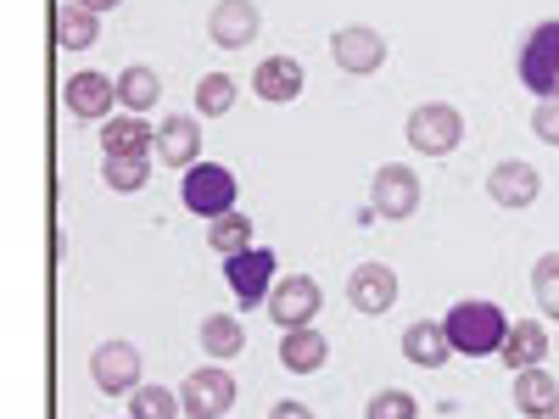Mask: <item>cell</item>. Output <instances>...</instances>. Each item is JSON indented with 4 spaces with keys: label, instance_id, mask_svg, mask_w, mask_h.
<instances>
[{
    "label": "cell",
    "instance_id": "1",
    "mask_svg": "<svg viewBox=\"0 0 559 419\" xmlns=\"http://www.w3.org/2000/svg\"><path fill=\"white\" fill-rule=\"evenodd\" d=\"M442 331H448L453 352H464V358H487V352H503L509 331H515V319H509L498 302L471 297V302H453V308H448Z\"/></svg>",
    "mask_w": 559,
    "mask_h": 419
},
{
    "label": "cell",
    "instance_id": "2",
    "mask_svg": "<svg viewBox=\"0 0 559 419\" xmlns=\"http://www.w3.org/2000/svg\"><path fill=\"white\" fill-rule=\"evenodd\" d=\"M521 84L537 101H559V17H543L526 39H521Z\"/></svg>",
    "mask_w": 559,
    "mask_h": 419
},
{
    "label": "cell",
    "instance_id": "3",
    "mask_svg": "<svg viewBox=\"0 0 559 419\" xmlns=\"http://www.w3.org/2000/svg\"><path fill=\"white\" fill-rule=\"evenodd\" d=\"M179 202L191 207L197 218H224V213H236V173H229L224 163H197V168H185L179 179Z\"/></svg>",
    "mask_w": 559,
    "mask_h": 419
},
{
    "label": "cell",
    "instance_id": "4",
    "mask_svg": "<svg viewBox=\"0 0 559 419\" xmlns=\"http://www.w3.org/2000/svg\"><path fill=\"white\" fill-rule=\"evenodd\" d=\"M459 140H464V112H459V107L426 101V107L408 112V146H414V152L448 157V152H459Z\"/></svg>",
    "mask_w": 559,
    "mask_h": 419
},
{
    "label": "cell",
    "instance_id": "5",
    "mask_svg": "<svg viewBox=\"0 0 559 419\" xmlns=\"http://www.w3.org/2000/svg\"><path fill=\"white\" fill-rule=\"evenodd\" d=\"M179 403H185V419H224L236 408V375H224V363H202L185 375Z\"/></svg>",
    "mask_w": 559,
    "mask_h": 419
},
{
    "label": "cell",
    "instance_id": "6",
    "mask_svg": "<svg viewBox=\"0 0 559 419\" xmlns=\"http://www.w3.org/2000/svg\"><path fill=\"white\" fill-rule=\"evenodd\" d=\"M90 381L102 397H134L140 392V347L134 342H102L90 352Z\"/></svg>",
    "mask_w": 559,
    "mask_h": 419
},
{
    "label": "cell",
    "instance_id": "7",
    "mask_svg": "<svg viewBox=\"0 0 559 419\" xmlns=\"http://www.w3.org/2000/svg\"><path fill=\"white\" fill-rule=\"evenodd\" d=\"M274 252L269 247H252V252H241V258H224V286L236 291V302L241 308H263L269 302V291L280 286L274 279Z\"/></svg>",
    "mask_w": 559,
    "mask_h": 419
},
{
    "label": "cell",
    "instance_id": "8",
    "mask_svg": "<svg viewBox=\"0 0 559 419\" xmlns=\"http://www.w3.org/2000/svg\"><path fill=\"white\" fill-rule=\"evenodd\" d=\"M369 207H376V218H392V224L414 218L419 213V173L403 163L376 168V179H369Z\"/></svg>",
    "mask_w": 559,
    "mask_h": 419
},
{
    "label": "cell",
    "instance_id": "9",
    "mask_svg": "<svg viewBox=\"0 0 559 419\" xmlns=\"http://www.w3.org/2000/svg\"><path fill=\"white\" fill-rule=\"evenodd\" d=\"M319 302H324V291H319L313 274H286V279L269 291L263 308H269V319L280 324V331H302V324H313Z\"/></svg>",
    "mask_w": 559,
    "mask_h": 419
},
{
    "label": "cell",
    "instance_id": "10",
    "mask_svg": "<svg viewBox=\"0 0 559 419\" xmlns=\"http://www.w3.org/2000/svg\"><path fill=\"white\" fill-rule=\"evenodd\" d=\"M62 107H68L73 118H84V123L118 118V112H112V107H118V79H107V73H96V68L73 73V79L62 84Z\"/></svg>",
    "mask_w": 559,
    "mask_h": 419
},
{
    "label": "cell",
    "instance_id": "11",
    "mask_svg": "<svg viewBox=\"0 0 559 419\" xmlns=\"http://www.w3.org/2000/svg\"><path fill=\"white\" fill-rule=\"evenodd\" d=\"M258 28H263L258 0H218V7L207 12V39L218 45V51H247V45L258 39Z\"/></svg>",
    "mask_w": 559,
    "mask_h": 419
},
{
    "label": "cell",
    "instance_id": "12",
    "mask_svg": "<svg viewBox=\"0 0 559 419\" xmlns=\"http://www.w3.org/2000/svg\"><path fill=\"white\" fill-rule=\"evenodd\" d=\"M331 57H336L342 73L364 79V73H376L386 62V39H381V28H369V23H347V28L331 34Z\"/></svg>",
    "mask_w": 559,
    "mask_h": 419
},
{
    "label": "cell",
    "instance_id": "13",
    "mask_svg": "<svg viewBox=\"0 0 559 419\" xmlns=\"http://www.w3.org/2000/svg\"><path fill=\"white\" fill-rule=\"evenodd\" d=\"M397 291H403V286H397V268H386V263H358L353 279H347V302H353L364 319L392 313Z\"/></svg>",
    "mask_w": 559,
    "mask_h": 419
},
{
    "label": "cell",
    "instance_id": "14",
    "mask_svg": "<svg viewBox=\"0 0 559 419\" xmlns=\"http://www.w3.org/2000/svg\"><path fill=\"white\" fill-rule=\"evenodd\" d=\"M487 196H492L498 207H509V213H521V207H532V202L543 196V179H537L532 163L509 157V163H498V168L487 173Z\"/></svg>",
    "mask_w": 559,
    "mask_h": 419
},
{
    "label": "cell",
    "instance_id": "15",
    "mask_svg": "<svg viewBox=\"0 0 559 419\" xmlns=\"http://www.w3.org/2000/svg\"><path fill=\"white\" fill-rule=\"evenodd\" d=\"M302 84H308V73H302L297 57H269V62L252 68V89H258V101H269V107H292L302 96Z\"/></svg>",
    "mask_w": 559,
    "mask_h": 419
},
{
    "label": "cell",
    "instance_id": "16",
    "mask_svg": "<svg viewBox=\"0 0 559 419\" xmlns=\"http://www.w3.org/2000/svg\"><path fill=\"white\" fill-rule=\"evenodd\" d=\"M102 152L107 157H152L157 152V129L140 112H118L102 123Z\"/></svg>",
    "mask_w": 559,
    "mask_h": 419
},
{
    "label": "cell",
    "instance_id": "17",
    "mask_svg": "<svg viewBox=\"0 0 559 419\" xmlns=\"http://www.w3.org/2000/svg\"><path fill=\"white\" fill-rule=\"evenodd\" d=\"M157 157L168 168H197L202 163V118H163L157 123Z\"/></svg>",
    "mask_w": 559,
    "mask_h": 419
},
{
    "label": "cell",
    "instance_id": "18",
    "mask_svg": "<svg viewBox=\"0 0 559 419\" xmlns=\"http://www.w3.org/2000/svg\"><path fill=\"white\" fill-rule=\"evenodd\" d=\"M448 352H453V342L442 331V319H414L408 331H403V358L419 363V369H442Z\"/></svg>",
    "mask_w": 559,
    "mask_h": 419
},
{
    "label": "cell",
    "instance_id": "19",
    "mask_svg": "<svg viewBox=\"0 0 559 419\" xmlns=\"http://www.w3.org/2000/svg\"><path fill=\"white\" fill-rule=\"evenodd\" d=\"M324 358H331V342H324V331H313V324L280 336V363H286L292 375H313V369H324Z\"/></svg>",
    "mask_w": 559,
    "mask_h": 419
},
{
    "label": "cell",
    "instance_id": "20",
    "mask_svg": "<svg viewBox=\"0 0 559 419\" xmlns=\"http://www.w3.org/2000/svg\"><path fill=\"white\" fill-rule=\"evenodd\" d=\"M157 96H163V79H157V68H146V62H129V68L118 73V107H123V112H140V118H146V112L157 107Z\"/></svg>",
    "mask_w": 559,
    "mask_h": 419
},
{
    "label": "cell",
    "instance_id": "21",
    "mask_svg": "<svg viewBox=\"0 0 559 419\" xmlns=\"http://www.w3.org/2000/svg\"><path fill=\"white\" fill-rule=\"evenodd\" d=\"M554 403H559V381L548 375V369H543V363H537V369H521V375H515V408H521L526 419H548Z\"/></svg>",
    "mask_w": 559,
    "mask_h": 419
},
{
    "label": "cell",
    "instance_id": "22",
    "mask_svg": "<svg viewBox=\"0 0 559 419\" xmlns=\"http://www.w3.org/2000/svg\"><path fill=\"white\" fill-rule=\"evenodd\" d=\"M498 358L515 369V375H521V369H537L548 358V331H537V319H515V331H509Z\"/></svg>",
    "mask_w": 559,
    "mask_h": 419
},
{
    "label": "cell",
    "instance_id": "23",
    "mask_svg": "<svg viewBox=\"0 0 559 419\" xmlns=\"http://www.w3.org/2000/svg\"><path fill=\"white\" fill-rule=\"evenodd\" d=\"M57 45H62V51H90V45H96L102 39V17L96 12H84L79 7V0H68V7H57Z\"/></svg>",
    "mask_w": 559,
    "mask_h": 419
},
{
    "label": "cell",
    "instance_id": "24",
    "mask_svg": "<svg viewBox=\"0 0 559 419\" xmlns=\"http://www.w3.org/2000/svg\"><path fill=\"white\" fill-rule=\"evenodd\" d=\"M202 347L213 363H229V358H241L247 352V331H241V319H229V313H207L202 319Z\"/></svg>",
    "mask_w": 559,
    "mask_h": 419
},
{
    "label": "cell",
    "instance_id": "25",
    "mask_svg": "<svg viewBox=\"0 0 559 419\" xmlns=\"http://www.w3.org/2000/svg\"><path fill=\"white\" fill-rule=\"evenodd\" d=\"M207 247L218 252V258H241V252H252V218L236 207V213H224V218H213L207 224Z\"/></svg>",
    "mask_w": 559,
    "mask_h": 419
},
{
    "label": "cell",
    "instance_id": "26",
    "mask_svg": "<svg viewBox=\"0 0 559 419\" xmlns=\"http://www.w3.org/2000/svg\"><path fill=\"white\" fill-rule=\"evenodd\" d=\"M146 179H152V157H102V184L118 196L146 191Z\"/></svg>",
    "mask_w": 559,
    "mask_h": 419
},
{
    "label": "cell",
    "instance_id": "27",
    "mask_svg": "<svg viewBox=\"0 0 559 419\" xmlns=\"http://www.w3.org/2000/svg\"><path fill=\"white\" fill-rule=\"evenodd\" d=\"M236 96H241V89H236L229 73H202L197 79V112L202 118H224L229 107H236Z\"/></svg>",
    "mask_w": 559,
    "mask_h": 419
},
{
    "label": "cell",
    "instance_id": "28",
    "mask_svg": "<svg viewBox=\"0 0 559 419\" xmlns=\"http://www.w3.org/2000/svg\"><path fill=\"white\" fill-rule=\"evenodd\" d=\"M179 414H185V403L168 386H140L129 397V419H179Z\"/></svg>",
    "mask_w": 559,
    "mask_h": 419
},
{
    "label": "cell",
    "instance_id": "29",
    "mask_svg": "<svg viewBox=\"0 0 559 419\" xmlns=\"http://www.w3.org/2000/svg\"><path fill=\"white\" fill-rule=\"evenodd\" d=\"M532 291H537V308L548 319H559V252H543L532 263Z\"/></svg>",
    "mask_w": 559,
    "mask_h": 419
},
{
    "label": "cell",
    "instance_id": "30",
    "mask_svg": "<svg viewBox=\"0 0 559 419\" xmlns=\"http://www.w3.org/2000/svg\"><path fill=\"white\" fill-rule=\"evenodd\" d=\"M364 419H419V403L408 397V392H376L369 397V408H364Z\"/></svg>",
    "mask_w": 559,
    "mask_h": 419
},
{
    "label": "cell",
    "instance_id": "31",
    "mask_svg": "<svg viewBox=\"0 0 559 419\" xmlns=\"http://www.w3.org/2000/svg\"><path fill=\"white\" fill-rule=\"evenodd\" d=\"M532 129H537V140H543V146H559V101H537V112H532Z\"/></svg>",
    "mask_w": 559,
    "mask_h": 419
},
{
    "label": "cell",
    "instance_id": "32",
    "mask_svg": "<svg viewBox=\"0 0 559 419\" xmlns=\"http://www.w3.org/2000/svg\"><path fill=\"white\" fill-rule=\"evenodd\" d=\"M269 419H319L308 403H297V397H280L274 408H269Z\"/></svg>",
    "mask_w": 559,
    "mask_h": 419
},
{
    "label": "cell",
    "instance_id": "33",
    "mask_svg": "<svg viewBox=\"0 0 559 419\" xmlns=\"http://www.w3.org/2000/svg\"><path fill=\"white\" fill-rule=\"evenodd\" d=\"M79 7H84V12H96V17H102V12H112V7H123V0H79Z\"/></svg>",
    "mask_w": 559,
    "mask_h": 419
},
{
    "label": "cell",
    "instance_id": "34",
    "mask_svg": "<svg viewBox=\"0 0 559 419\" xmlns=\"http://www.w3.org/2000/svg\"><path fill=\"white\" fill-rule=\"evenodd\" d=\"M548 419H559V403H554V414H548Z\"/></svg>",
    "mask_w": 559,
    "mask_h": 419
},
{
    "label": "cell",
    "instance_id": "35",
    "mask_svg": "<svg viewBox=\"0 0 559 419\" xmlns=\"http://www.w3.org/2000/svg\"><path fill=\"white\" fill-rule=\"evenodd\" d=\"M554 347H559V342H554Z\"/></svg>",
    "mask_w": 559,
    "mask_h": 419
}]
</instances>
